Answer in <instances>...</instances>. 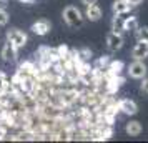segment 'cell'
<instances>
[{"mask_svg": "<svg viewBox=\"0 0 148 143\" xmlns=\"http://www.w3.org/2000/svg\"><path fill=\"white\" fill-rule=\"evenodd\" d=\"M63 20H65V23H67L68 27H72V28L83 27V15H82V12L77 7H73V5H68V7L63 10Z\"/></svg>", "mask_w": 148, "mask_h": 143, "instance_id": "1", "label": "cell"}, {"mask_svg": "<svg viewBox=\"0 0 148 143\" xmlns=\"http://www.w3.org/2000/svg\"><path fill=\"white\" fill-rule=\"evenodd\" d=\"M147 72H148V68L147 65L143 63L141 60H135L130 67H128V75L132 77V78H145L147 77Z\"/></svg>", "mask_w": 148, "mask_h": 143, "instance_id": "2", "label": "cell"}, {"mask_svg": "<svg viewBox=\"0 0 148 143\" xmlns=\"http://www.w3.org/2000/svg\"><path fill=\"white\" fill-rule=\"evenodd\" d=\"M7 40H10L17 48H22L27 45L28 38H27V35L23 32H20V30H10V32H7Z\"/></svg>", "mask_w": 148, "mask_h": 143, "instance_id": "3", "label": "cell"}, {"mask_svg": "<svg viewBox=\"0 0 148 143\" xmlns=\"http://www.w3.org/2000/svg\"><path fill=\"white\" fill-rule=\"evenodd\" d=\"M107 47L112 50V52H116L123 47V37L121 34H116V32H110L107 35Z\"/></svg>", "mask_w": 148, "mask_h": 143, "instance_id": "4", "label": "cell"}, {"mask_svg": "<svg viewBox=\"0 0 148 143\" xmlns=\"http://www.w3.org/2000/svg\"><path fill=\"white\" fill-rule=\"evenodd\" d=\"M132 57L135 60H143L145 57H148V42L138 40V43L132 50Z\"/></svg>", "mask_w": 148, "mask_h": 143, "instance_id": "5", "label": "cell"}, {"mask_svg": "<svg viewBox=\"0 0 148 143\" xmlns=\"http://www.w3.org/2000/svg\"><path fill=\"white\" fill-rule=\"evenodd\" d=\"M118 110H121L125 115H136V112H138V107H136V103L133 100H130V98H123L118 102Z\"/></svg>", "mask_w": 148, "mask_h": 143, "instance_id": "6", "label": "cell"}, {"mask_svg": "<svg viewBox=\"0 0 148 143\" xmlns=\"http://www.w3.org/2000/svg\"><path fill=\"white\" fill-rule=\"evenodd\" d=\"M2 58L5 62H14L17 58V47L10 40L5 42V45L2 48Z\"/></svg>", "mask_w": 148, "mask_h": 143, "instance_id": "7", "label": "cell"}, {"mask_svg": "<svg viewBox=\"0 0 148 143\" xmlns=\"http://www.w3.org/2000/svg\"><path fill=\"white\" fill-rule=\"evenodd\" d=\"M133 7L128 0H115L113 5H112V10H113L115 15H123L127 14V12H130V8Z\"/></svg>", "mask_w": 148, "mask_h": 143, "instance_id": "8", "label": "cell"}, {"mask_svg": "<svg viewBox=\"0 0 148 143\" xmlns=\"http://www.w3.org/2000/svg\"><path fill=\"white\" fill-rule=\"evenodd\" d=\"M50 28H52V25L48 20H38L32 25V32L37 35H47L50 32Z\"/></svg>", "mask_w": 148, "mask_h": 143, "instance_id": "9", "label": "cell"}, {"mask_svg": "<svg viewBox=\"0 0 148 143\" xmlns=\"http://www.w3.org/2000/svg\"><path fill=\"white\" fill-rule=\"evenodd\" d=\"M85 15H87V18L90 22H97L101 18V8L97 5V3H92V5H87V12H85Z\"/></svg>", "mask_w": 148, "mask_h": 143, "instance_id": "10", "label": "cell"}, {"mask_svg": "<svg viewBox=\"0 0 148 143\" xmlns=\"http://www.w3.org/2000/svg\"><path fill=\"white\" fill-rule=\"evenodd\" d=\"M125 18H127V17L115 15L113 20H112V30H113V32H116V34H121V32H125Z\"/></svg>", "mask_w": 148, "mask_h": 143, "instance_id": "11", "label": "cell"}, {"mask_svg": "<svg viewBox=\"0 0 148 143\" xmlns=\"http://www.w3.org/2000/svg\"><path fill=\"white\" fill-rule=\"evenodd\" d=\"M125 131H127L130 136H138V135L141 133V125H140V122H130V123H127Z\"/></svg>", "mask_w": 148, "mask_h": 143, "instance_id": "12", "label": "cell"}, {"mask_svg": "<svg viewBox=\"0 0 148 143\" xmlns=\"http://www.w3.org/2000/svg\"><path fill=\"white\" fill-rule=\"evenodd\" d=\"M138 30V18L136 17H127L125 18V32Z\"/></svg>", "mask_w": 148, "mask_h": 143, "instance_id": "13", "label": "cell"}, {"mask_svg": "<svg viewBox=\"0 0 148 143\" xmlns=\"http://www.w3.org/2000/svg\"><path fill=\"white\" fill-rule=\"evenodd\" d=\"M121 68H123V63L121 62H110V65H108L107 70H110L112 75H118L121 72Z\"/></svg>", "mask_w": 148, "mask_h": 143, "instance_id": "14", "label": "cell"}, {"mask_svg": "<svg viewBox=\"0 0 148 143\" xmlns=\"http://www.w3.org/2000/svg\"><path fill=\"white\" fill-rule=\"evenodd\" d=\"M8 14L5 12V8H0V27H3V25H7L8 23Z\"/></svg>", "mask_w": 148, "mask_h": 143, "instance_id": "15", "label": "cell"}, {"mask_svg": "<svg viewBox=\"0 0 148 143\" xmlns=\"http://www.w3.org/2000/svg\"><path fill=\"white\" fill-rule=\"evenodd\" d=\"M138 40L148 42V27H141V28H138Z\"/></svg>", "mask_w": 148, "mask_h": 143, "instance_id": "16", "label": "cell"}, {"mask_svg": "<svg viewBox=\"0 0 148 143\" xmlns=\"http://www.w3.org/2000/svg\"><path fill=\"white\" fill-rule=\"evenodd\" d=\"M5 88H7V83H5V77H0V95H3Z\"/></svg>", "mask_w": 148, "mask_h": 143, "instance_id": "17", "label": "cell"}, {"mask_svg": "<svg viewBox=\"0 0 148 143\" xmlns=\"http://www.w3.org/2000/svg\"><path fill=\"white\" fill-rule=\"evenodd\" d=\"M107 65H110V60H108L107 57H103V58L98 60V67H107Z\"/></svg>", "mask_w": 148, "mask_h": 143, "instance_id": "18", "label": "cell"}, {"mask_svg": "<svg viewBox=\"0 0 148 143\" xmlns=\"http://www.w3.org/2000/svg\"><path fill=\"white\" fill-rule=\"evenodd\" d=\"M67 50H68V48L65 47V45L58 47V57H67Z\"/></svg>", "mask_w": 148, "mask_h": 143, "instance_id": "19", "label": "cell"}, {"mask_svg": "<svg viewBox=\"0 0 148 143\" xmlns=\"http://www.w3.org/2000/svg\"><path fill=\"white\" fill-rule=\"evenodd\" d=\"M141 90H143L145 93H148V78H145V80L141 82Z\"/></svg>", "mask_w": 148, "mask_h": 143, "instance_id": "20", "label": "cell"}, {"mask_svg": "<svg viewBox=\"0 0 148 143\" xmlns=\"http://www.w3.org/2000/svg\"><path fill=\"white\" fill-rule=\"evenodd\" d=\"M82 3H85V5H92V3H97V0H80Z\"/></svg>", "mask_w": 148, "mask_h": 143, "instance_id": "21", "label": "cell"}, {"mask_svg": "<svg viewBox=\"0 0 148 143\" xmlns=\"http://www.w3.org/2000/svg\"><path fill=\"white\" fill-rule=\"evenodd\" d=\"M128 2H130V3H132L133 7H136V5H140V3L143 2V0H128Z\"/></svg>", "mask_w": 148, "mask_h": 143, "instance_id": "22", "label": "cell"}, {"mask_svg": "<svg viewBox=\"0 0 148 143\" xmlns=\"http://www.w3.org/2000/svg\"><path fill=\"white\" fill-rule=\"evenodd\" d=\"M7 7V2L5 0H0V8H5Z\"/></svg>", "mask_w": 148, "mask_h": 143, "instance_id": "23", "label": "cell"}, {"mask_svg": "<svg viewBox=\"0 0 148 143\" xmlns=\"http://www.w3.org/2000/svg\"><path fill=\"white\" fill-rule=\"evenodd\" d=\"M18 2H22V3H34L35 0H18Z\"/></svg>", "mask_w": 148, "mask_h": 143, "instance_id": "24", "label": "cell"}]
</instances>
